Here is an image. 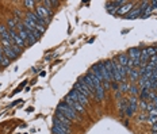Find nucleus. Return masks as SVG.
Wrapping results in <instances>:
<instances>
[{
    "instance_id": "obj_13",
    "label": "nucleus",
    "mask_w": 157,
    "mask_h": 134,
    "mask_svg": "<svg viewBox=\"0 0 157 134\" xmlns=\"http://www.w3.org/2000/svg\"><path fill=\"white\" fill-rule=\"evenodd\" d=\"M56 119H58L61 123L64 125H68V126H71V119H68L67 117H65L62 113H60V111H57V115H56Z\"/></svg>"
},
{
    "instance_id": "obj_34",
    "label": "nucleus",
    "mask_w": 157,
    "mask_h": 134,
    "mask_svg": "<svg viewBox=\"0 0 157 134\" xmlns=\"http://www.w3.org/2000/svg\"><path fill=\"white\" fill-rule=\"evenodd\" d=\"M0 68H2V67H0Z\"/></svg>"
},
{
    "instance_id": "obj_30",
    "label": "nucleus",
    "mask_w": 157,
    "mask_h": 134,
    "mask_svg": "<svg viewBox=\"0 0 157 134\" xmlns=\"http://www.w3.org/2000/svg\"><path fill=\"white\" fill-rule=\"evenodd\" d=\"M150 7H152V10H156V8H157V0L150 2Z\"/></svg>"
},
{
    "instance_id": "obj_7",
    "label": "nucleus",
    "mask_w": 157,
    "mask_h": 134,
    "mask_svg": "<svg viewBox=\"0 0 157 134\" xmlns=\"http://www.w3.org/2000/svg\"><path fill=\"white\" fill-rule=\"evenodd\" d=\"M73 89H76L77 92H80L81 95H84V96H86V98H88V96H92V93L89 92V89L87 88V87L84 85L83 83H80V81L75 83V87H73Z\"/></svg>"
},
{
    "instance_id": "obj_1",
    "label": "nucleus",
    "mask_w": 157,
    "mask_h": 134,
    "mask_svg": "<svg viewBox=\"0 0 157 134\" xmlns=\"http://www.w3.org/2000/svg\"><path fill=\"white\" fill-rule=\"evenodd\" d=\"M57 110L60 111V113H62L65 115V117L68 118V119H71V122H77V121H80V118H78L77 113L73 110V108H71L67 103H60Z\"/></svg>"
},
{
    "instance_id": "obj_23",
    "label": "nucleus",
    "mask_w": 157,
    "mask_h": 134,
    "mask_svg": "<svg viewBox=\"0 0 157 134\" xmlns=\"http://www.w3.org/2000/svg\"><path fill=\"white\" fill-rule=\"evenodd\" d=\"M42 4H43V7L48 8V10H49L50 7H53V5H52V4H53V0H52V2H50V0H43Z\"/></svg>"
},
{
    "instance_id": "obj_16",
    "label": "nucleus",
    "mask_w": 157,
    "mask_h": 134,
    "mask_svg": "<svg viewBox=\"0 0 157 134\" xmlns=\"http://www.w3.org/2000/svg\"><path fill=\"white\" fill-rule=\"evenodd\" d=\"M127 61H129V57L126 54H119L118 56V64L122 65V67H127Z\"/></svg>"
},
{
    "instance_id": "obj_3",
    "label": "nucleus",
    "mask_w": 157,
    "mask_h": 134,
    "mask_svg": "<svg viewBox=\"0 0 157 134\" xmlns=\"http://www.w3.org/2000/svg\"><path fill=\"white\" fill-rule=\"evenodd\" d=\"M140 56H141V49H138V48H131V49H129V58H130V60H133L134 68L141 67Z\"/></svg>"
},
{
    "instance_id": "obj_29",
    "label": "nucleus",
    "mask_w": 157,
    "mask_h": 134,
    "mask_svg": "<svg viewBox=\"0 0 157 134\" xmlns=\"http://www.w3.org/2000/svg\"><path fill=\"white\" fill-rule=\"evenodd\" d=\"M129 89V85H127V83H123V85L121 87V92H126Z\"/></svg>"
},
{
    "instance_id": "obj_19",
    "label": "nucleus",
    "mask_w": 157,
    "mask_h": 134,
    "mask_svg": "<svg viewBox=\"0 0 157 134\" xmlns=\"http://www.w3.org/2000/svg\"><path fill=\"white\" fill-rule=\"evenodd\" d=\"M52 133L53 134H68L64 129H60V127L54 126V125H53V127H52Z\"/></svg>"
},
{
    "instance_id": "obj_5",
    "label": "nucleus",
    "mask_w": 157,
    "mask_h": 134,
    "mask_svg": "<svg viewBox=\"0 0 157 134\" xmlns=\"http://www.w3.org/2000/svg\"><path fill=\"white\" fill-rule=\"evenodd\" d=\"M26 19H29V20H31V22H34V23H37V24H39V26H43L45 27L46 26V22L45 19H42V18L39 16V15H37V12H29V14L26 15Z\"/></svg>"
},
{
    "instance_id": "obj_31",
    "label": "nucleus",
    "mask_w": 157,
    "mask_h": 134,
    "mask_svg": "<svg viewBox=\"0 0 157 134\" xmlns=\"http://www.w3.org/2000/svg\"><path fill=\"white\" fill-rule=\"evenodd\" d=\"M140 106H141V108H142V110H145V108L148 107V104H146V102H145V100L140 102Z\"/></svg>"
},
{
    "instance_id": "obj_17",
    "label": "nucleus",
    "mask_w": 157,
    "mask_h": 134,
    "mask_svg": "<svg viewBox=\"0 0 157 134\" xmlns=\"http://www.w3.org/2000/svg\"><path fill=\"white\" fill-rule=\"evenodd\" d=\"M127 106H129V103H127L126 99H122V100L119 102V113H121V115H123L125 110L127 108Z\"/></svg>"
},
{
    "instance_id": "obj_26",
    "label": "nucleus",
    "mask_w": 157,
    "mask_h": 134,
    "mask_svg": "<svg viewBox=\"0 0 157 134\" xmlns=\"http://www.w3.org/2000/svg\"><path fill=\"white\" fill-rule=\"evenodd\" d=\"M24 7L33 8L34 7V2H31V0H26V2H24Z\"/></svg>"
},
{
    "instance_id": "obj_2",
    "label": "nucleus",
    "mask_w": 157,
    "mask_h": 134,
    "mask_svg": "<svg viewBox=\"0 0 157 134\" xmlns=\"http://www.w3.org/2000/svg\"><path fill=\"white\" fill-rule=\"evenodd\" d=\"M68 96H71L72 99H73L75 102H77V103H80L83 107H86V106H88L89 104V102H88V99L86 98L84 95H81L80 92H77L76 89H72L71 92H69V95Z\"/></svg>"
},
{
    "instance_id": "obj_14",
    "label": "nucleus",
    "mask_w": 157,
    "mask_h": 134,
    "mask_svg": "<svg viewBox=\"0 0 157 134\" xmlns=\"http://www.w3.org/2000/svg\"><path fill=\"white\" fill-rule=\"evenodd\" d=\"M53 125L54 126H57V127H60V129H64L65 132H67L68 134H71L72 132H71V126H68V125H64V123H61L58 119H56L54 118V121H53Z\"/></svg>"
},
{
    "instance_id": "obj_8",
    "label": "nucleus",
    "mask_w": 157,
    "mask_h": 134,
    "mask_svg": "<svg viewBox=\"0 0 157 134\" xmlns=\"http://www.w3.org/2000/svg\"><path fill=\"white\" fill-rule=\"evenodd\" d=\"M133 7H134L133 3H125L122 7H119L117 10V15H127L129 12L133 10Z\"/></svg>"
},
{
    "instance_id": "obj_32",
    "label": "nucleus",
    "mask_w": 157,
    "mask_h": 134,
    "mask_svg": "<svg viewBox=\"0 0 157 134\" xmlns=\"http://www.w3.org/2000/svg\"><path fill=\"white\" fill-rule=\"evenodd\" d=\"M138 121H140V122H142V121H146V115H140V117H138Z\"/></svg>"
},
{
    "instance_id": "obj_12",
    "label": "nucleus",
    "mask_w": 157,
    "mask_h": 134,
    "mask_svg": "<svg viewBox=\"0 0 157 134\" xmlns=\"http://www.w3.org/2000/svg\"><path fill=\"white\" fill-rule=\"evenodd\" d=\"M3 53H4V56H5L7 58H10V60H15V58L18 57L16 53L12 50L11 48H3Z\"/></svg>"
},
{
    "instance_id": "obj_33",
    "label": "nucleus",
    "mask_w": 157,
    "mask_h": 134,
    "mask_svg": "<svg viewBox=\"0 0 157 134\" xmlns=\"http://www.w3.org/2000/svg\"><path fill=\"white\" fill-rule=\"evenodd\" d=\"M152 134H157V132H153V130H152Z\"/></svg>"
},
{
    "instance_id": "obj_25",
    "label": "nucleus",
    "mask_w": 157,
    "mask_h": 134,
    "mask_svg": "<svg viewBox=\"0 0 157 134\" xmlns=\"http://www.w3.org/2000/svg\"><path fill=\"white\" fill-rule=\"evenodd\" d=\"M129 91H130V93H131V95H133V96H136L137 95V87L136 85H131V87H129Z\"/></svg>"
},
{
    "instance_id": "obj_15",
    "label": "nucleus",
    "mask_w": 157,
    "mask_h": 134,
    "mask_svg": "<svg viewBox=\"0 0 157 134\" xmlns=\"http://www.w3.org/2000/svg\"><path fill=\"white\" fill-rule=\"evenodd\" d=\"M137 16H141V10H140V7H137V8H134L133 11H130L125 18H126V19H134V18H137Z\"/></svg>"
},
{
    "instance_id": "obj_10",
    "label": "nucleus",
    "mask_w": 157,
    "mask_h": 134,
    "mask_svg": "<svg viewBox=\"0 0 157 134\" xmlns=\"http://www.w3.org/2000/svg\"><path fill=\"white\" fill-rule=\"evenodd\" d=\"M127 74L130 76L131 81H137V80L140 79V72H138L137 68H133V69H129L127 68Z\"/></svg>"
},
{
    "instance_id": "obj_28",
    "label": "nucleus",
    "mask_w": 157,
    "mask_h": 134,
    "mask_svg": "<svg viewBox=\"0 0 157 134\" xmlns=\"http://www.w3.org/2000/svg\"><path fill=\"white\" fill-rule=\"evenodd\" d=\"M24 85H26V80H24V83H22V84H20V85H19V87H18V88H16V89H15V91H14V93H19V91H20V89H22V88H23V87H24Z\"/></svg>"
},
{
    "instance_id": "obj_18",
    "label": "nucleus",
    "mask_w": 157,
    "mask_h": 134,
    "mask_svg": "<svg viewBox=\"0 0 157 134\" xmlns=\"http://www.w3.org/2000/svg\"><path fill=\"white\" fill-rule=\"evenodd\" d=\"M137 103H138L137 98H136V96H131L130 100H129V107H130L133 111H136L137 110Z\"/></svg>"
},
{
    "instance_id": "obj_20",
    "label": "nucleus",
    "mask_w": 157,
    "mask_h": 134,
    "mask_svg": "<svg viewBox=\"0 0 157 134\" xmlns=\"http://www.w3.org/2000/svg\"><path fill=\"white\" fill-rule=\"evenodd\" d=\"M11 49H12V50H14L15 53H16V56H20V54H22V52H23V49L19 48V46H18V45H14V43H12Z\"/></svg>"
},
{
    "instance_id": "obj_27",
    "label": "nucleus",
    "mask_w": 157,
    "mask_h": 134,
    "mask_svg": "<svg viewBox=\"0 0 157 134\" xmlns=\"http://www.w3.org/2000/svg\"><path fill=\"white\" fill-rule=\"evenodd\" d=\"M156 122H157V117H155V115H149V123L155 125Z\"/></svg>"
},
{
    "instance_id": "obj_22",
    "label": "nucleus",
    "mask_w": 157,
    "mask_h": 134,
    "mask_svg": "<svg viewBox=\"0 0 157 134\" xmlns=\"http://www.w3.org/2000/svg\"><path fill=\"white\" fill-rule=\"evenodd\" d=\"M7 23H8V26H10V29H14L15 30V27H16V20L11 18V19H8Z\"/></svg>"
},
{
    "instance_id": "obj_24",
    "label": "nucleus",
    "mask_w": 157,
    "mask_h": 134,
    "mask_svg": "<svg viewBox=\"0 0 157 134\" xmlns=\"http://www.w3.org/2000/svg\"><path fill=\"white\" fill-rule=\"evenodd\" d=\"M148 96H149V89H146V88L141 89V98H142V99H146Z\"/></svg>"
},
{
    "instance_id": "obj_6",
    "label": "nucleus",
    "mask_w": 157,
    "mask_h": 134,
    "mask_svg": "<svg viewBox=\"0 0 157 134\" xmlns=\"http://www.w3.org/2000/svg\"><path fill=\"white\" fill-rule=\"evenodd\" d=\"M37 15H39L42 19H45L46 22H49L50 16L53 15V12L50 10H48V8H45L43 5H38V7H37Z\"/></svg>"
},
{
    "instance_id": "obj_21",
    "label": "nucleus",
    "mask_w": 157,
    "mask_h": 134,
    "mask_svg": "<svg viewBox=\"0 0 157 134\" xmlns=\"http://www.w3.org/2000/svg\"><path fill=\"white\" fill-rule=\"evenodd\" d=\"M146 52L148 54H149V57H153V56H156V48H153V46H150V48H146Z\"/></svg>"
},
{
    "instance_id": "obj_11",
    "label": "nucleus",
    "mask_w": 157,
    "mask_h": 134,
    "mask_svg": "<svg viewBox=\"0 0 157 134\" xmlns=\"http://www.w3.org/2000/svg\"><path fill=\"white\" fill-rule=\"evenodd\" d=\"M11 64V60L7 58L3 53V48H0V67H8Z\"/></svg>"
},
{
    "instance_id": "obj_9",
    "label": "nucleus",
    "mask_w": 157,
    "mask_h": 134,
    "mask_svg": "<svg viewBox=\"0 0 157 134\" xmlns=\"http://www.w3.org/2000/svg\"><path fill=\"white\" fill-rule=\"evenodd\" d=\"M0 37H2V39H4V41H11V37H10V33H8V30H7V27L5 26H3V24H0Z\"/></svg>"
},
{
    "instance_id": "obj_4",
    "label": "nucleus",
    "mask_w": 157,
    "mask_h": 134,
    "mask_svg": "<svg viewBox=\"0 0 157 134\" xmlns=\"http://www.w3.org/2000/svg\"><path fill=\"white\" fill-rule=\"evenodd\" d=\"M65 103H67L71 108H73L76 113H80V114H86V108L83 107L80 103H77V102H75L73 99L71 98V96H65Z\"/></svg>"
}]
</instances>
